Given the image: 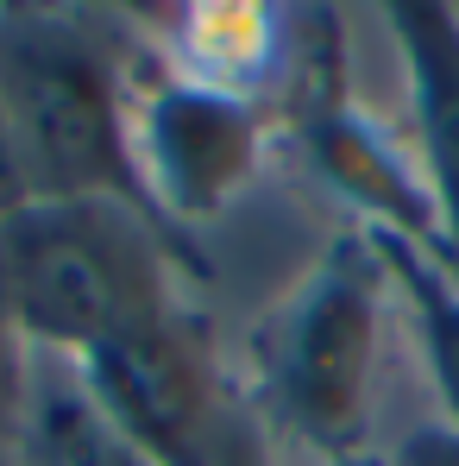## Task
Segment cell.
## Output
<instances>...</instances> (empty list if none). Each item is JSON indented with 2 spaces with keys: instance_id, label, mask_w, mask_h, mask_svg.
Instances as JSON below:
<instances>
[{
  "instance_id": "obj_13",
  "label": "cell",
  "mask_w": 459,
  "mask_h": 466,
  "mask_svg": "<svg viewBox=\"0 0 459 466\" xmlns=\"http://www.w3.org/2000/svg\"><path fill=\"white\" fill-rule=\"evenodd\" d=\"M390 466H459V435L447 422H441V429H415Z\"/></svg>"
},
{
  "instance_id": "obj_16",
  "label": "cell",
  "mask_w": 459,
  "mask_h": 466,
  "mask_svg": "<svg viewBox=\"0 0 459 466\" xmlns=\"http://www.w3.org/2000/svg\"><path fill=\"white\" fill-rule=\"evenodd\" d=\"M0 466H19V461H13V454H6V448H0Z\"/></svg>"
},
{
  "instance_id": "obj_14",
  "label": "cell",
  "mask_w": 459,
  "mask_h": 466,
  "mask_svg": "<svg viewBox=\"0 0 459 466\" xmlns=\"http://www.w3.org/2000/svg\"><path fill=\"white\" fill-rule=\"evenodd\" d=\"M25 202H32V183H25V170H19L13 133H6V114H0V221H6V215H19Z\"/></svg>"
},
{
  "instance_id": "obj_12",
  "label": "cell",
  "mask_w": 459,
  "mask_h": 466,
  "mask_svg": "<svg viewBox=\"0 0 459 466\" xmlns=\"http://www.w3.org/2000/svg\"><path fill=\"white\" fill-rule=\"evenodd\" d=\"M25 366H32V347L19 340V328L0 315V448L13 441V422H19V397H25Z\"/></svg>"
},
{
  "instance_id": "obj_4",
  "label": "cell",
  "mask_w": 459,
  "mask_h": 466,
  "mask_svg": "<svg viewBox=\"0 0 459 466\" xmlns=\"http://www.w3.org/2000/svg\"><path fill=\"white\" fill-rule=\"evenodd\" d=\"M271 127H277L271 107L189 88L164 64H152V51L139 45V64H133V164H139L152 215L170 233L215 221L245 196V183L264 164Z\"/></svg>"
},
{
  "instance_id": "obj_5",
  "label": "cell",
  "mask_w": 459,
  "mask_h": 466,
  "mask_svg": "<svg viewBox=\"0 0 459 466\" xmlns=\"http://www.w3.org/2000/svg\"><path fill=\"white\" fill-rule=\"evenodd\" d=\"M82 372L164 466H195L208 454L215 429L227 422V410L239 403V390L215 366L202 315L189 309L95 347Z\"/></svg>"
},
{
  "instance_id": "obj_11",
  "label": "cell",
  "mask_w": 459,
  "mask_h": 466,
  "mask_svg": "<svg viewBox=\"0 0 459 466\" xmlns=\"http://www.w3.org/2000/svg\"><path fill=\"white\" fill-rule=\"evenodd\" d=\"M195 466H271V429L258 422V410L239 397L227 410V422L215 429V441H208V454Z\"/></svg>"
},
{
  "instance_id": "obj_15",
  "label": "cell",
  "mask_w": 459,
  "mask_h": 466,
  "mask_svg": "<svg viewBox=\"0 0 459 466\" xmlns=\"http://www.w3.org/2000/svg\"><path fill=\"white\" fill-rule=\"evenodd\" d=\"M321 466H390V461H384V454H372V448H365V454H346V461H321Z\"/></svg>"
},
{
  "instance_id": "obj_9",
  "label": "cell",
  "mask_w": 459,
  "mask_h": 466,
  "mask_svg": "<svg viewBox=\"0 0 459 466\" xmlns=\"http://www.w3.org/2000/svg\"><path fill=\"white\" fill-rule=\"evenodd\" d=\"M6 454L19 466H164L107 410V397L88 385L82 360L45 353V347H32L25 397H19V422H13Z\"/></svg>"
},
{
  "instance_id": "obj_3",
  "label": "cell",
  "mask_w": 459,
  "mask_h": 466,
  "mask_svg": "<svg viewBox=\"0 0 459 466\" xmlns=\"http://www.w3.org/2000/svg\"><path fill=\"white\" fill-rule=\"evenodd\" d=\"M384 297H390V271L378 239L353 228L314 258L303 290L264 328V347H258L264 410L321 461L365 454Z\"/></svg>"
},
{
  "instance_id": "obj_1",
  "label": "cell",
  "mask_w": 459,
  "mask_h": 466,
  "mask_svg": "<svg viewBox=\"0 0 459 466\" xmlns=\"http://www.w3.org/2000/svg\"><path fill=\"white\" fill-rule=\"evenodd\" d=\"M133 64L139 45L114 13L0 6V114L32 202L114 196L152 208L133 164Z\"/></svg>"
},
{
  "instance_id": "obj_10",
  "label": "cell",
  "mask_w": 459,
  "mask_h": 466,
  "mask_svg": "<svg viewBox=\"0 0 459 466\" xmlns=\"http://www.w3.org/2000/svg\"><path fill=\"white\" fill-rule=\"evenodd\" d=\"M372 239H378V252H384L390 290L403 297L409 328L422 340V360H428V379L441 390L447 429L459 435V271H447L434 252H422V246H409L396 233H372Z\"/></svg>"
},
{
  "instance_id": "obj_7",
  "label": "cell",
  "mask_w": 459,
  "mask_h": 466,
  "mask_svg": "<svg viewBox=\"0 0 459 466\" xmlns=\"http://www.w3.org/2000/svg\"><path fill=\"white\" fill-rule=\"evenodd\" d=\"M290 127L303 133V152L314 157V170L365 215L359 228L396 233V239H409V246H422V252H434L447 265L441 208H434V189L422 177L415 146L403 152L353 95H334L321 107H303Z\"/></svg>"
},
{
  "instance_id": "obj_6",
  "label": "cell",
  "mask_w": 459,
  "mask_h": 466,
  "mask_svg": "<svg viewBox=\"0 0 459 466\" xmlns=\"http://www.w3.org/2000/svg\"><path fill=\"white\" fill-rule=\"evenodd\" d=\"M303 13L277 0H183L139 19V45L176 82L277 114L303 51Z\"/></svg>"
},
{
  "instance_id": "obj_8",
  "label": "cell",
  "mask_w": 459,
  "mask_h": 466,
  "mask_svg": "<svg viewBox=\"0 0 459 466\" xmlns=\"http://www.w3.org/2000/svg\"><path fill=\"white\" fill-rule=\"evenodd\" d=\"M384 19L403 51L409 107H415V157L441 208L447 271H459V6L396 0L384 6Z\"/></svg>"
},
{
  "instance_id": "obj_2",
  "label": "cell",
  "mask_w": 459,
  "mask_h": 466,
  "mask_svg": "<svg viewBox=\"0 0 459 466\" xmlns=\"http://www.w3.org/2000/svg\"><path fill=\"white\" fill-rule=\"evenodd\" d=\"M176 258L183 239L139 202H25L0 221V315L25 347L88 360L183 309Z\"/></svg>"
}]
</instances>
